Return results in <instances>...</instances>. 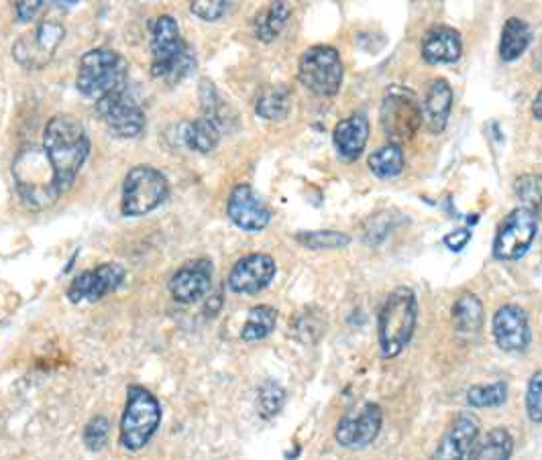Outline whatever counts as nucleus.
Wrapping results in <instances>:
<instances>
[{
    "instance_id": "1",
    "label": "nucleus",
    "mask_w": 542,
    "mask_h": 460,
    "mask_svg": "<svg viewBox=\"0 0 542 460\" xmlns=\"http://www.w3.org/2000/svg\"><path fill=\"white\" fill-rule=\"evenodd\" d=\"M43 151L53 169V188L64 196L76 182L90 153V139L74 114H56L43 131Z\"/></svg>"
},
{
    "instance_id": "2",
    "label": "nucleus",
    "mask_w": 542,
    "mask_h": 460,
    "mask_svg": "<svg viewBox=\"0 0 542 460\" xmlns=\"http://www.w3.org/2000/svg\"><path fill=\"white\" fill-rule=\"evenodd\" d=\"M151 74L176 84L196 68V53L182 39L180 25L170 15H159L151 23Z\"/></svg>"
},
{
    "instance_id": "3",
    "label": "nucleus",
    "mask_w": 542,
    "mask_h": 460,
    "mask_svg": "<svg viewBox=\"0 0 542 460\" xmlns=\"http://www.w3.org/2000/svg\"><path fill=\"white\" fill-rule=\"evenodd\" d=\"M418 320L416 294L406 285L396 287L382 306L377 320L379 353L384 359L398 357L414 336Z\"/></svg>"
},
{
    "instance_id": "4",
    "label": "nucleus",
    "mask_w": 542,
    "mask_h": 460,
    "mask_svg": "<svg viewBox=\"0 0 542 460\" xmlns=\"http://www.w3.org/2000/svg\"><path fill=\"white\" fill-rule=\"evenodd\" d=\"M129 78V64L125 57L108 47H98L80 60L76 86L78 90L92 100H104L113 94L125 92Z\"/></svg>"
},
{
    "instance_id": "5",
    "label": "nucleus",
    "mask_w": 542,
    "mask_h": 460,
    "mask_svg": "<svg viewBox=\"0 0 542 460\" xmlns=\"http://www.w3.org/2000/svg\"><path fill=\"white\" fill-rule=\"evenodd\" d=\"M13 176L21 200L31 210H43L60 198L53 188V169L43 149L25 147L13 165Z\"/></svg>"
},
{
    "instance_id": "6",
    "label": "nucleus",
    "mask_w": 542,
    "mask_h": 460,
    "mask_svg": "<svg viewBox=\"0 0 542 460\" xmlns=\"http://www.w3.org/2000/svg\"><path fill=\"white\" fill-rule=\"evenodd\" d=\"M159 422L161 406L157 397L141 385H131L121 420V444L133 452L141 450L157 432Z\"/></svg>"
},
{
    "instance_id": "7",
    "label": "nucleus",
    "mask_w": 542,
    "mask_h": 460,
    "mask_svg": "<svg viewBox=\"0 0 542 460\" xmlns=\"http://www.w3.org/2000/svg\"><path fill=\"white\" fill-rule=\"evenodd\" d=\"M345 68L341 55L331 45H314L300 57L298 80L316 96H335L341 90Z\"/></svg>"
},
{
    "instance_id": "8",
    "label": "nucleus",
    "mask_w": 542,
    "mask_h": 460,
    "mask_svg": "<svg viewBox=\"0 0 542 460\" xmlns=\"http://www.w3.org/2000/svg\"><path fill=\"white\" fill-rule=\"evenodd\" d=\"M170 184L159 169L151 165L133 167L123 184V204L125 216H145L159 208L168 200Z\"/></svg>"
},
{
    "instance_id": "9",
    "label": "nucleus",
    "mask_w": 542,
    "mask_h": 460,
    "mask_svg": "<svg viewBox=\"0 0 542 460\" xmlns=\"http://www.w3.org/2000/svg\"><path fill=\"white\" fill-rule=\"evenodd\" d=\"M379 121H382L384 133L392 139V143L402 145L412 141L422 125V108L416 102V96L404 86H390L382 110H379Z\"/></svg>"
},
{
    "instance_id": "10",
    "label": "nucleus",
    "mask_w": 542,
    "mask_h": 460,
    "mask_svg": "<svg viewBox=\"0 0 542 460\" xmlns=\"http://www.w3.org/2000/svg\"><path fill=\"white\" fill-rule=\"evenodd\" d=\"M538 218L524 206L514 208L498 228L494 241V257L500 261L522 259L534 243Z\"/></svg>"
},
{
    "instance_id": "11",
    "label": "nucleus",
    "mask_w": 542,
    "mask_h": 460,
    "mask_svg": "<svg viewBox=\"0 0 542 460\" xmlns=\"http://www.w3.org/2000/svg\"><path fill=\"white\" fill-rule=\"evenodd\" d=\"M66 29L58 21H43L13 45V57L27 70L45 68L60 47Z\"/></svg>"
},
{
    "instance_id": "12",
    "label": "nucleus",
    "mask_w": 542,
    "mask_h": 460,
    "mask_svg": "<svg viewBox=\"0 0 542 460\" xmlns=\"http://www.w3.org/2000/svg\"><path fill=\"white\" fill-rule=\"evenodd\" d=\"M96 112L106 129L119 139H135L145 129V112L127 92L98 100Z\"/></svg>"
},
{
    "instance_id": "13",
    "label": "nucleus",
    "mask_w": 542,
    "mask_h": 460,
    "mask_svg": "<svg viewBox=\"0 0 542 460\" xmlns=\"http://www.w3.org/2000/svg\"><path fill=\"white\" fill-rule=\"evenodd\" d=\"M125 269L119 263H104L90 271L80 273L68 287V300L72 304L98 302L104 296L117 292L125 281Z\"/></svg>"
},
{
    "instance_id": "14",
    "label": "nucleus",
    "mask_w": 542,
    "mask_h": 460,
    "mask_svg": "<svg viewBox=\"0 0 542 460\" xmlns=\"http://www.w3.org/2000/svg\"><path fill=\"white\" fill-rule=\"evenodd\" d=\"M382 422H384L382 408L377 404H365L357 412H351L341 418L335 430V438L345 448L355 450L365 448L377 438L379 430H382Z\"/></svg>"
},
{
    "instance_id": "15",
    "label": "nucleus",
    "mask_w": 542,
    "mask_h": 460,
    "mask_svg": "<svg viewBox=\"0 0 542 460\" xmlns=\"http://www.w3.org/2000/svg\"><path fill=\"white\" fill-rule=\"evenodd\" d=\"M278 271V265L274 257L265 253H253L243 259H239L229 275V287L235 294L253 296L274 281Z\"/></svg>"
},
{
    "instance_id": "16",
    "label": "nucleus",
    "mask_w": 542,
    "mask_h": 460,
    "mask_svg": "<svg viewBox=\"0 0 542 460\" xmlns=\"http://www.w3.org/2000/svg\"><path fill=\"white\" fill-rule=\"evenodd\" d=\"M492 334L498 347L506 353H520L530 344V324L526 312L516 304L502 306L492 324Z\"/></svg>"
},
{
    "instance_id": "17",
    "label": "nucleus",
    "mask_w": 542,
    "mask_h": 460,
    "mask_svg": "<svg viewBox=\"0 0 542 460\" xmlns=\"http://www.w3.org/2000/svg\"><path fill=\"white\" fill-rule=\"evenodd\" d=\"M227 212L229 218L235 226L241 230H249V233H257V230H263L269 220L271 212L263 204V200L257 196V192L249 184H239L227 202Z\"/></svg>"
},
{
    "instance_id": "18",
    "label": "nucleus",
    "mask_w": 542,
    "mask_h": 460,
    "mask_svg": "<svg viewBox=\"0 0 542 460\" xmlns=\"http://www.w3.org/2000/svg\"><path fill=\"white\" fill-rule=\"evenodd\" d=\"M212 287V263L208 259H196L182 265L172 281L170 290L176 302L180 304H194L208 296Z\"/></svg>"
},
{
    "instance_id": "19",
    "label": "nucleus",
    "mask_w": 542,
    "mask_h": 460,
    "mask_svg": "<svg viewBox=\"0 0 542 460\" xmlns=\"http://www.w3.org/2000/svg\"><path fill=\"white\" fill-rule=\"evenodd\" d=\"M479 434V422L471 414H459L441 438L432 460H463Z\"/></svg>"
},
{
    "instance_id": "20",
    "label": "nucleus",
    "mask_w": 542,
    "mask_h": 460,
    "mask_svg": "<svg viewBox=\"0 0 542 460\" xmlns=\"http://www.w3.org/2000/svg\"><path fill=\"white\" fill-rule=\"evenodd\" d=\"M369 139V121L365 114L355 112L351 117L337 123L333 131V145L341 161H355L365 151Z\"/></svg>"
},
{
    "instance_id": "21",
    "label": "nucleus",
    "mask_w": 542,
    "mask_h": 460,
    "mask_svg": "<svg viewBox=\"0 0 542 460\" xmlns=\"http://www.w3.org/2000/svg\"><path fill=\"white\" fill-rule=\"evenodd\" d=\"M463 55L461 33L453 27L439 25L422 39V57L428 64H455Z\"/></svg>"
},
{
    "instance_id": "22",
    "label": "nucleus",
    "mask_w": 542,
    "mask_h": 460,
    "mask_svg": "<svg viewBox=\"0 0 542 460\" xmlns=\"http://www.w3.org/2000/svg\"><path fill=\"white\" fill-rule=\"evenodd\" d=\"M422 108V123L430 133H443L453 108V88L447 80L439 78L430 84Z\"/></svg>"
},
{
    "instance_id": "23",
    "label": "nucleus",
    "mask_w": 542,
    "mask_h": 460,
    "mask_svg": "<svg viewBox=\"0 0 542 460\" xmlns=\"http://www.w3.org/2000/svg\"><path fill=\"white\" fill-rule=\"evenodd\" d=\"M514 452V440L508 430L494 428L481 440H475L469 450V460H510Z\"/></svg>"
},
{
    "instance_id": "24",
    "label": "nucleus",
    "mask_w": 542,
    "mask_h": 460,
    "mask_svg": "<svg viewBox=\"0 0 542 460\" xmlns=\"http://www.w3.org/2000/svg\"><path fill=\"white\" fill-rule=\"evenodd\" d=\"M292 110V94L286 86H269L265 88L257 102H255V112L265 121H284L288 119V114Z\"/></svg>"
},
{
    "instance_id": "25",
    "label": "nucleus",
    "mask_w": 542,
    "mask_h": 460,
    "mask_svg": "<svg viewBox=\"0 0 542 460\" xmlns=\"http://www.w3.org/2000/svg\"><path fill=\"white\" fill-rule=\"evenodd\" d=\"M223 129L214 121L200 117L196 121H190L182 127V139L188 145V149L198 153H210L221 141Z\"/></svg>"
},
{
    "instance_id": "26",
    "label": "nucleus",
    "mask_w": 542,
    "mask_h": 460,
    "mask_svg": "<svg viewBox=\"0 0 542 460\" xmlns=\"http://www.w3.org/2000/svg\"><path fill=\"white\" fill-rule=\"evenodd\" d=\"M532 41V31L528 23L518 17H510L504 25L502 39H500V57L504 62H514L528 49Z\"/></svg>"
},
{
    "instance_id": "27",
    "label": "nucleus",
    "mask_w": 542,
    "mask_h": 460,
    "mask_svg": "<svg viewBox=\"0 0 542 460\" xmlns=\"http://www.w3.org/2000/svg\"><path fill=\"white\" fill-rule=\"evenodd\" d=\"M290 15L292 9L288 3H271L255 17V37L263 43H271L278 39L284 27L288 25Z\"/></svg>"
},
{
    "instance_id": "28",
    "label": "nucleus",
    "mask_w": 542,
    "mask_h": 460,
    "mask_svg": "<svg viewBox=\"0 0 542 460\" xmlns=\"http://www.w3.org/2000/svg\"><path fill=\"white\" fill-rule=\"evenodd\" d=\"M367 165L371 169V174L375 178H382V180H390V178H396L402 174L404 169V151H402V145H396V143H388L384 147L375 149L369 159H367Z\"/></svg>"
},
{
    "instance_id": "29",
    "label": "nucleus",
    "mask_w": 542,
    "mask_h": 460,
    "mask_svg": "<svg viewBox=\"0 0 542 460\" xmlns=\"http://www.w3.org/2000/svg\"><path fill=\"white\" fill-rule=\"evenodd\" d=\"M451 316L457 332L475 334L483 324V304L475 294L465 292L457 298Z\"/></svg>"
},
{
    "instance_id": "30",
    "label": "nucleus",
    "mask_w": 542,
    "mask_h": 460,
    "mask_svg": "<svg viewBox=\"0 0 542 460\" xmlns=\"http://www.w3.org/2000/svg\"><path fill=\"white\" fill-rule=\"evenodd\" d=\"M278 322V310L271 306H255L249 310L247 322L241 330V338L245 342H257L267 338L271 332H274Z\"/></svg>"
},
{
    "instance_id": "31",
    "label": "nucleus",
    "mask_w": 542,
    "mask_h": 460,
    "mask_svg": "<svg viewBox=\"0 0 542 460\" xmlns=\"http://www.w3.org/2000/svg\"><path fill=\"white\" fill-rule=\"evenodd\" d=\"M508 399V385L504 381L490 385H473L467 391V401L471 408H498Z\"/></svg>"
},
{
    "instance_id": "32",
    "label": "nucleus",
    "mask_w": 542,
    "mask_h": 460,
    "mask_svg": "<svg viewBox=\"0 0 542 460\" xmlns=\"http://www.w3.org/2000/svg\"><path fill=\"white\" fill-rule=\"evenodd\" d=\"M198 96L202 104V117L214 121L221 129H225V110L227 104L221 100L219 92H216L214 84L208 78H202L198 84Z\"/></svg>"
},
{
    "instance_id": "33",
    "label": "nucleus",
    "mask_w": 542,
    "mask_h": 460,
    "mask_svg": "<svg viewBox=\"0 0 542 460\" xmlns=\"http://www.w3.org/2000/svg\"><path fill=\"white\" fill-rule=\"evenodd\" d=\"M516 196L536 218H542V176L526 174L514 182Z\"/></svg>"
},
{
    "instance_id": "34",
    "label": "nucleus",
    "mask_w": 542,
    "mask_h": 460,
    "mask_svg": "<svg viewBox=\"0 0 542 460\" xmlns=\"http://www.w3.org/2000/svg\"><path fill=\"white\" fill-rule=\"evenodd\" d=\"M286 401V391L276 381H265L257 391V412L263 420H271L280 414Z\"/></svg>"
},
{
    "instance_id": "35",
    "label": "nucleus",
    "mask_w": 542,
    "mask_h": 460,
    "mask_svg": "<svg viewBox=\"0 0 542 460\" xmlns=\"http://www.w3.org/2000/svg\"><path fill=\"white\" fill-rule=\"evenodd\" d=\"M296 241L304 245L310 251H329V249H341L351 243V239L345 233H337V230H316V233H298Z\"/></svg>"
},
{
    "instance_id": "36",
    "label": "nucleus",
    "mask_w": 542,
    "mask_h": 460,
    "mask_svg": "<svg viewBox=\"0 0 542 460\" xmlns=\"http://www.w3.org/2000/svg\"><path fill=\"white\" fill-rule=\"evenodd\" d=\"M526 412L532 422H536V424L542 422V369L536 371L528 381Z\"/></svg>"
},
{
    "instance_id": "37",
    "label": "nucleus",
    "mask_w": 542,
    "mask_h": 460,
    "mask_svg": "<svg viewBox=\"0 0 542 460\" xmlns=\"http://www.w3.org/2000/svg\"><path fill=\"white\" fill-rule=\"evenodd\" d=\"M108 434H111V422H108L104 416H96L88 422L84 430V442L90 450H102L106 446Z\"/></svg>"
},
{
    "instance_id": "38",
    "label": "nucleus",
    "mask_w": 542,
    "mask_h": 460,
    "mask_svg": "<svg viewBox=\"0 0 542 460\" xmlns=\"http://www.w3.org/2000/svg\"><path fill=\"white\" fill-rule=\"evenodd\" d=\"M229 7L231 5L225 0H196V3H190V11L202 21H219Z\"/></svg>"
},
{
    "instance_id": "39",
    "label": "nucleus",
    "mask_w": 542,
    "mask_h": 460,
    "mask_svg": "<svg viewBox=\"0 0 542 460\" xmlns=\"http://www.w3.org/2000/svg\"><path fill=\"white\" fill-rule=\"evenodd\" d=\"M469 241H471V230H469V228H457V230H453L451 235H447V237L443 239V243L447 245V249L453 251V253L463 251V249L467 247Z\"/></svg>"
},
{
    "instance_id": "40",
    "label": "nucleus",
    "mask_w": 542,
    "mask_h": 460,
    "mask_svg": "<svg viewBox=\"0 0 542 460\" xmlns=\"http://www.w3.org/2000/svg\"><path fill=\"white\" fill-rule=\"evenodd\" d=\"M41 5H43V3H39V0H33V3H31V0H23V3H15L17 19H19L21 23H29V21L37 15V11L41 9Z\"/></svg>"
},
{
    "instance_id": "41",
    "label": "nucleus",
    "mask_w": 542,
    "mask_h": 460,
    "mask_svg": "<svg viewBox=\"0 0 542 460\" xmlns=\"http://www.w3.org/2000/svg\"><path fill=\"white\" fill-rule=\"evenodd\" d=\"M532 114L538 121H542V88L538 90V94H536V98L532 102Z\"/></svg>"
}]
</instances>
